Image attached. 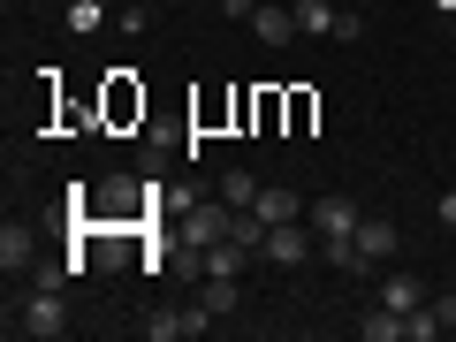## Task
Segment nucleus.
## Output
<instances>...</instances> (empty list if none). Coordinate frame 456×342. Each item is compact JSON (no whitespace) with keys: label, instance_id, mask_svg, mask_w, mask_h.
Wrapping results in <instances>:
<instances>
[{"label":"nucleus","instance_id":"obj_1","mask_svg":"<svg viewBox=\"0 0 456 342\" xmlns=\"http://www.w3.org/2000/svg\"><path fill=\"white\" fill-rule=\"evenodd\" d=\"M8 327L31 342H61L69 335V289H31L16 312H8Z\"/></svg>","mask_w":456,"mask_h":342},{"label":"nucleus","instance_id":"obj_17","mask_svg":"<svg viewBox=\"0 0 456 342\" xmlns=\"http://www.w3.org/2000/svg\"><path fill=\"white\" fill-rule=\"evenodd\" d=\"M251 8H259V0H221V16H236V23H251Z\"/></svg>","mask_w":456,"mask_h":342},{"label":"nucleus","instance_id":"obj_5","mask_svg":"<svg viewBox=\"0 0 456 342\" xmlns=\"http://www.w3.org/2000/svg\"><path fill=\"white\" fill-rule=\"evenodd\" d=\"M350 251H358V274H365V266H380V259H395V221L365 213V221H358V236H350Z\"/></svg>","mask_w":456,"mask_h":342},{"label":"nucleus","instance_id":"obj_6","mask_svg":"<svg viewBox=\"0 0 456 342\" xmlns=\"http://www.w3.org/2000/svg\"><path fill=\"white\" fill-rule=\"evenodd\" d=\"M213 327V312L198 305V312H152L145 320V342H191V335H206Z\"/></svg>","mask_w":456,"mask_h":342},{"label":"nucleus","instance_id":"obj_10","mask_svg":"<svg viewBox=\"0 0 456 342\" xmlns=\"http://www.w3.org/2000/svg\"><path fill=\"white\" fill-rule=\"evenodd\" d=\"M373 305H388V312H419L426 305V281L419 274H380V297Z\"/></svg>","mask_w":456,"mask_h":342},{"label":"nucleus","instance_id":"obj_8","mask_svg":"<svg viewBox=\"0 0 456 342\" xmlns=\"http://www.w3.org/2000/svg\"><path fill=\"white\" fill-rule=\"evenodd\" d=\"M251 259H259V251H251L244 236H221V244H206V251H198V274H244Z\"/></svg>","mask_w":456,"mask_h":342},{"label":"nucleus","instance_id":"obj_14","mask_svg":"<svg viewBox=\"0 0 456 342\" xmlns=\"http://www.w3.org/2000/svg\"><path fill=\"white\" fill-rule=\"evenodd\" d=\"M358 335H365V342H403V312L373 305V312H365V320H358Z\"/></svg>","mask_w":456,"mask_h":342},{"label":"nucleus","instance_id":"obj_18","mask_svg":"<svg viewBox=\"0 0 456 342\" xmlns=\"http://www.w3.org/2000/svg\"><path fill=\"white\" fill-rule=\"evenodd\" d=\"M441 228H456V191H441Z\"/></svg>","mask_w":456,"mask_h":342},{"label":"nucleus","instance_id":"obj_15","mask_svg":"<svg viewBox=\"0 0 456 342\" xmlns=\"http://www.w3.org/2000/svg\"><path fill=\"white\" fill-rule=\"evenodd\" d=\"M221 198H228L236 213H244V206H259V175H244V167H228V175H221Z\"/></svg>","mask_w":456,"mask_h":342},{"label":"nucleus","instance_id":"obj_20","mask_svg":"<svg viewBox=\"0 0 456 342\" xmlns=\"http://www.w3.org/2000/svg\"><path fill=\"white\" fill-rule=\"evenodd\" d=\"M449 289H456V281H449Z\"/></svg>","mask_w":456,"mask_h":342},{"label":"nucleus","instance_id":"obj_19","mask_svg":"<svg viewBox=\"0 0 456 342\" xmlns=\"http://www.w3.org/2000/svg\"><path fill=\"white\" fill-rule=\"evenodd\" d=\"M434 8H441V16H456V0H434Z\"/></svg>","mask_w":456,"mask_h":342},{"label":"nucleus","instance_id":"obj_9","mask_svg":"<svg viewBox=\"0 0 456 342\" xmlns=\"http://www.w3.org/2000/svg\"><path fill=\"white\" fill-rule=\"evenodd\" d=\"M251 31H259V46H289V38H305V31H297V8H266V0L251 8Z\"/></svg>","mask_w":456,"mask_h":342},{"label":"nucleus","instance_id":"obj_4","mask_svg":"<svg viewBox=\"0 0 456 342\" xmlns=\"http://www.w3.org/2000/svg\"><path fill=\"white\" fill-rule=\"evenodd\" d=\"M228 228H236V206H228V198H213V206H183V236H191L198 251L221 244Z\"/></svg>","mask_w":456,"mask_h":342},{"label":"nucleus","instance_id":"obj_13","mask_svg":"<svg viewBox=\"0 0 456 342\" xmlns=\"http://www.w3.org/2000/svg\"><path fill=\"white\" fill-rule=\"evenodd\" d=\"M335 16L342 8H327V0H297V31L305 38H335Z\"/></svg>","mask_w":456,"mask_h":342},{"label":"nucleus","instance_id":"obj_11","mask_svg":"<svg viewBox=\"0 0 456 342\" xmlns=\"http://www.w3.org/2000/svg\"><path fill=\"white\" fill-rule=\"evenodd\" d=\"M251 213H259L266 228H274V221H305V198H297V191H281V183H266V191H259V206H251Z\"/></svg>","mask_w":456,"mask_h":342},{"label":"nucleus","instance_id":"obj_21","mask_svg":"<svg viewBox=\"0 0 456 342\" xmlns=\"http://www.w3.org/2000/svg\"><path fill=\"white\" fill-rule=\"evenodd\" d=\"M61 8H69V0H61Z\"/></svg>","mask_w":456,"mask_h":342},{"label":"nucleus","instance_id":"obj_12","mask_svg":"<svg viewBox=\"0 0 456 342\" xmlns=\"http://www.w3.org/2000/svg\"><path fill=\"white\" fill-rule=\"evenodd\" d=\"M236 297H244V289H236V274H206V289H198V305H206L213 320H228V312H236Z\"/></svg>","mask_w":456,"mask_h":342},{"label":"nucleus","instance_id":"obj_2","mask_svg":"<svg viewBox=\"0 0 456 342\" xmlns=\"http://www.w3.org/2000/svg\"><path fill=\"white\" fill-rule=\"evenodd\" d=\"M312 236H320V244H350V236H358V221H365V206L358 198H312Z\"/></svg>","mask_w":456,"mask_h":342},{"label":"nucleus","instance_id":"obj_3","mask_svg":"<svg viewBox=\"0 0 456 342\" xmlns=\"http://www.w3.org/2000/svg\"><path fill=\"white\" fill-rule=\"evenodd\" d=\"M266 266H305L312 259V221H274L266 228V244H259Z\"/></svg>","mask_w":456,"mask_h":342},{"label":"nucleus","instance_id":"obj_7","mask_svg":"<svg viewBox=\"0 0 456 342\" xmlns=\"http://www.w3.org/2000/svg\"><path fill=\"white\" fill-rule=\"evenodd\" d=\"M0 266H8V274H31L38 266V228H23V221L0 228Z\"/></svg>","mask_w":456,"mask_h":342},{"label":"nucleus","instance_id":"obj_16","mask_svg":"<svg viewBox=\"0 0 456 342\" xmlns=\"http://www.w3.org/2000/svg\"><path fill=\"white\" fill-rule=\"evenodd\" d=\"M61 23H69V31H99V23H107V8H99V0H69V8H61Z\"/></svg>","mask_w":456,"mask_h":342}]
</instances>
